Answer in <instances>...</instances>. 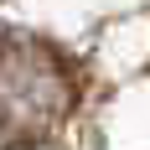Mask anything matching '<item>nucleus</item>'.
Returning <instances> with one entry per match:
<instances>
[{
	"label": "nucleus",
	"mask_w": 150,
	"mask_h": 150,
	"mask_svg": "<svg viewBox=\"0 0 150 150\" xmlns=\"http://www.w3.org/2000/svg\"><path fill=\"white\" fill-rule=\"evenodd\" d=\"M78 109V78L57 47L36 36L0 42V140L42 145Z\"/></svg>",
	"instance_id": "1"
}]
</instances>
